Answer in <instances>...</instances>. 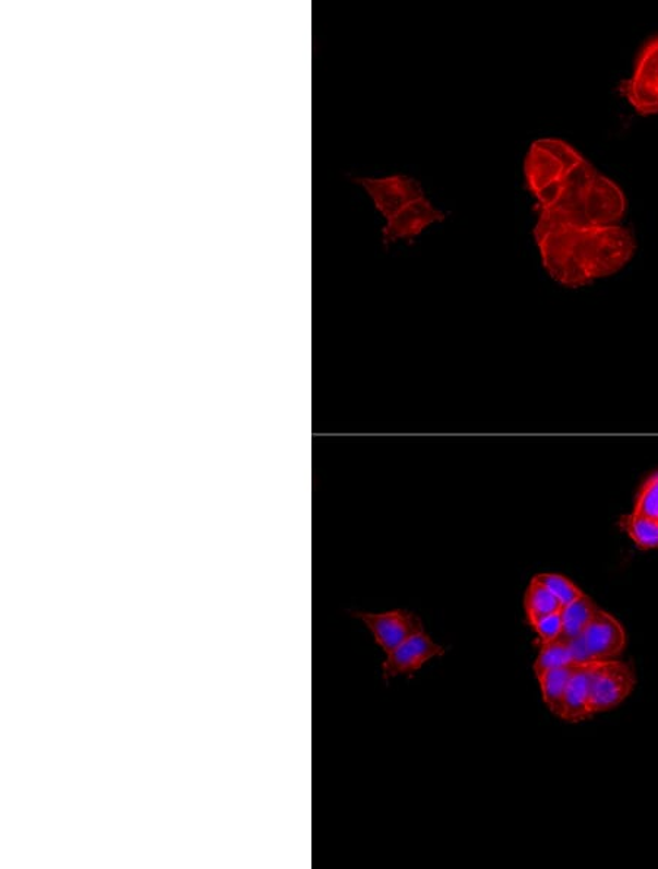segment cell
<instances>
[{
    "instance_id": "obj_11",
    "label": "cell",
    "mask_w": 658,
    "mask_h": 869,
    "mask_svg": "<svg viewBox=\"0 0 658 869\" xmlns=\"http://www.w3.org/2000/svg\"><path fill=\"white\" fill-rule=\"evenodd\" d=\"M575 666H562V668L546 670V672L537 675L543 703L553 716L559 717L561 714L563 699H565Z\"/></svg>"
},
{
    "instance_id": "obj_15",
    "label": "cell",
    "mask_w": 658,
    "mask_h": 869,
    "mask_svg": "<svg viewBox=\"0 0 658 869\" xmlns=\"http://www.w3.org/2000/svg\"><path fill=\"white\" fill-rule=\"evenodd\" d=\"M540 645L539 655H537L535 665H533L536 677L546 672V670L575 665L574 659H572L570 643H566V641L559 639L552 641V643Z\"/></svg>"
},
{
    "instance_id": "obj_5",
    "label": "cell",
    "mask_w": 658,
    "mask_h": 869,
    "mask_svg": "<svg viewBox=\"0 0 658 869\" xmlns=\"http://www.w3.org/2000/svg\"><path fill=\"white\" fill-rule=\"evenodd\" d=\"M356 183L371 198L382 217L390 221L404 206L424 197L423 187L415 178L404 175L385 178H359Z\"/></svg>"
},
{
    "instance_id": "obj_16",
    "label": "cell",
    "mask_w": 658,
    "mask_h": 869,
    "mask_svg": "<svg viewBox=\"0 0 658 869\" xmlns=\"http://www.w3.org/2000/svg\"><path fill=\"white\" fill-rule=\"evenodd\" d=\"M632 513L658 522V468L645 476L636 489Z\"/></svg>"
},
{
    "instance_id": "obj_9",
    "label": "cell",
    "mask_w": 658,
    "mask_h": 869,
    "mask_svg": "<svg viewBox=\"0 0 658 869\" xmlns=\"http://www.w3.org/2000/svg\"><path fill=\"white\" fill-rule=\"evenodd\" d=\"M445 218L446 215L423 197L404 206L394 217L386 221L382 236H384L385 245L398 242V240L416 239L428 227L438 225Z\"/></svg>"
},
{
    "instance_id": "obj_14",
    "label": "cell",
    "mask_w": 658,
    "mask_h": 869,
    "mask_svg": "<svg viewBox=\"0 0 658 869\" xmlns=\"http://www.w3.org/2000/svg\"><path fill=\"white\" fill-rule=\"evenodd\" d=\"M621 528L641 550L658 549V522L644 515L627 513L621 517Z\"/></svg>"
},
{
    "instance_id": "obj_8",
    "label": "cell",
    "mask_w": 658,
    "mask_h": 869,
    "mask_svg": "<svg viewBox=\"0 0 658 869\" xmlns=\"http://www.w3.org/2000/svg\"><path fill=\"white\" fill-rule=\"evenodd\" d=\"M445 648L441 644L434 643L426 631L410 636L386 655L382 662V675L385 681L399 675L412 677L419 672L428 662L445 656Z\"/></svg>"
},
{
    "instance_id": "obj_3",
    "label": "cell",
    "mask_w": 658,
    "mask_h": 869,
    "mask_svg": "<svg viewBox=\"0 0 658 869\" xmlns=\"http://www.w3.org/2000/svg\"><path fill=\"white\" fill-rule=\"evenodd\" d=\"M621 92L639 116H658V33L636 51L631 76L623 81Z\"/></svg>"
},
{
    "instance_id": "obj_1",
    "label": "cell",
    "mask_w": 658,
    "mask_h": 869,
    "mask_svg": "<svg viewBox=\"0 0 658 869\" xmlns=\"http://www.w3.org/2000/svg\"><path fill=\"white\" fill-rule=\"evenodd\" d=\"M533 236L546 273L567 288L591 286L621 273L636 253L634 230L625 225L576 227L537 221Z\"/></svg>"
},
{
    "instance_id": "obj_2",
    "label": "cell",
    "mask_w": 658,
    "mask_h": 869,
    "mask_svg": "<svg viewBox=\"0 0 658 869\" xmlns=\"http://www.w3.org/2000/svg\"><path fill=\"white\" fill-rule=\"evenodd\" d=\"M537 221L576 227L623 225L627 198L612 178L597 169L578 150H572L557 178L533 193Z\"/></svg>"
},
{
    "instance_id": "obj_13",
    "label": "cell",
    "mask_w": 658,
    "mask_h": 869,
    "mask_svg": "<svg viewBox=\"0 0 658 869\" xmlns=\"http://www.w3.org/2000/svg\"><path fill=\"white\" fill-rule=\"evenodd\" d=\"M562 608L563 605L557 599V596L533 576L526 595H524V612H526L528 626L531 627L533 623L549 617V615L561 612Z\"/></svg>"
},
{
    "instance_id": "obj_12",
    "label": "cell",
    "mask_w": 658,
    "mask_h": 869,
    "mask_svg": "<svg viewBox=\"0 0 658 869\" xmlns=\"http://www.w3.org/2000/svg\"><path fill=\"white\" fill-rule=\"evenodd\" d=\"M599 609L596 602L590 596L584 595L572 602V604L563 606L561 610L562 617V635L561 640L572 641L583 635L585 628L588 627L593 617Z\"/></svg>"
},
{
    "instance_id": "obj_18",
    "label": "cell",
    "mask_w": 658,
    "mask_h": 869,
    "mask_svg": "<svg viewBox=\"0 0 658 869\" xmlns=\"http://www.w3.org/2000/svg\"><path fill=\"white\" fill-rule=\"evenodd\" d=\"M531 628L539 636L540 644L552 643V641L561 639L563 630L561 612L541 618L540 621L533 623Z\"/></svg>"
},
{
    "instance_id": "obj_6",
    "label": "cell",
    "mask_w": 658,
    "mask_h": 869,
    "mask_svg": "<svg viewBox=\"0 0 658 869\" xmlns=\"http://www.w3.org/2000/svg\"><path fill=\"white\" fill-rule=\"evenodd\" d=\"M352 617L363 622L386 655L410 636L424 631V623L419 615L407 609H394L381 614L352 612Z\"/></svg>"
},
{
    "instance_id": "obj_7",
    "label": "cell",
    "mask_w": 658,
    "mask_h": 869,
    "mask_svg": "<svg viewBox=\"0 0 658 869\" xmlns=\"http://www.w3.org/2000/svg\"><path fill=\"white\" fill-rule=\"evenodd\" d=\"M591 662L619 659L625 652L627 636L621 621L603 609H597L581 635Z\"/></svg>"
},
{
    "instance_id": "obj_17",
    "label": "cell",
    "mask_w": 658,
    "mask_h": 869,
    "mask_svg": "<svg viewBox=\"0 0 658 869\" xmlns=\"http://www.w3.org/2000/svg\"><path fill=\"white\" fill-rule=\"evenodd\" d=\"M535 579L549 588L563 606L572 604L584 595V592L572 580L558 574V572H540L535 575Z\"/></svg>"
},
{
    "instance_id": "obj_4",
    "label": "cell",
    "mask_w": 658,
    "mask_h": 869,
    "mask_svg": "<svg viewBox=\"0 0 658 869\" xmlns=\"http://www.w3.org/2000/svg\"><path fill=\"white\" fill-rule=\"evenodd\" d=\"M635 686V670L627 662L621 659L593 662L590 666L593 716L619 707L632 694Z\"/></svg>"
},
{
    "instance_id": "obj_10",
    "label": "cell",
    "mask_w": 658,
    "mask_h": 869,
    "mask_svg": "<svg viewBox=\"0 0 658 869\" xmlns=\"http://www.w3.org/2000/svg\"><path fill=\"white\" fill-rule=\"evenodd\" d=\"M590 666L576 665L567 686L559 718L567 723H579L593 717L590 692Z\"/></svg>"
}]
</instances>
